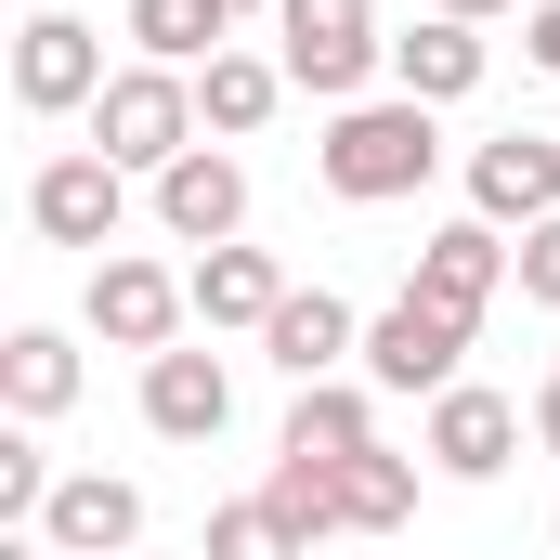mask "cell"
<instances>
[{
    "label": "cell",
    "mask_w": 560,
    "mask_h": 560,
    "mask_svg": "<svg viewBox=\"0 0 560 560\" xmlns=\"http://www.w3.org/2000/svg\"><path fill=\"white\" fill-rule=\"evenodd\" d=\"M313 156H326V183H339L352 209H392V196H418L430 170H443V131H430L418 92H392V105H339Z\"/></svg>",
    "instance_id": "obj_1"
},
{
    "label": "cell",
    "mask_w": 560,
    "mask_h": 560,
    "mask_svg": "<svg viewBox=\"0 0 560 560\" xmlns=\"http://www.w3.org/2000/svg\"><path fill=\"white\" fill-rule=\"evenodd\" d=\"M275 66L287 92H313V105H352L378 66H392V39H378V0H275Z\"/></svg>",
    "instance_id": "obj_2"
},
{
    "label": "cell",
    "mask_w": 560,
    "mask_h": 560,
    "mask_svg": "<svg viewBox=\"0 0 560 560\" xmlns=\"http://www.w3.org/2000/svg\"><path fill=\"white\" fill-rule=\"evenodd\" d=\"M196 79L183 66H118L105 79V105H92V143L118 156V170H170V156H196Z\"/></svg>",
    "instance_id": "obj_3"
},
{
    "label": "cell",
    "mask_w": 560,
    "mask_h": 560,
    "mask_svg": "<svg viewBox=\"0 0 560 560\" xmlns=\"http://www.w3.org/2000/svg\"><path fill=\"white\" fill-rule=\"evenodd\" d=\"M26 222H39L52 248H118V222H131V170H118L105 143H79V156H39V183H26Z\"/></svg>",
    "instance_id": "obj_4"
},
{
    "label": "cell",
    "mask_w": 560,
    "mask_h": 560,
    "mask_svg": "<svg viewBox=\"0 0 560 560\" xmlns=\"http://www.w3.org/2000/svg\"><path fill=\"white\" fill-rule=\"evenodd\" d=\"M13 105H26V118L105 105V39H92L79 13H26V26H13Z\"/></svg>",
    "instance_id": "obj_5"
},
{
    "label": "cell",
    "mask_w": 560,
    "mask_h": 560,
    "mask_svg": "<svg viewBox=\"0 0 560 560\" xmlns=\"http://www.w3.org/2000/svg\"><path fill=\"white\" fill-rule=\"evenodd\" d=\"M456 352H469V326H456V313H430L418 287L365 326V378H378V392H430V405H443V392H456Z\"/></svg>",
    "instance_id": "obj_6"
},
{
    "label": "cell",
    "mask_w": 560,
    "mask_h": 560,
    "mask_svg": "<svg viewBox=\"0 0 560 560\" xmlns=\"http://www.w3.org/2000/svg\"><path fill=\"white\" fill-rule=\"evenodd\" d=\"M183 313H196V287H183V275H156V261H131V248L92 261V339H118V352H170Z\"/></svg>",
    "instance_id": "obj_7"
},
{
    "label": "cell",
    "mask_w": 560,
    "mask_h": 560,
    "mask_svg": "<svg viewBox=\"0 0 560 560\" xmlns=\"http://www.w3.org/2000/svg\"><path fill=\"white\" fill-rule=\"evenodd\" d=\"M548 209H560V143L548 131H495L469 156V222H522L535 235Z\"/></svg>",
    "instance_id": "obj_8"
},
{
    "label": "cell",
    "mask_w": 560,
    "mask_h": 560,
    "mask_svg": "<svg viewBox=\"0 0 560 560\" xmlns=\"http://www.w3.org/2000/svg\"><path fill=\"white\" fill-rule=\"evenodd\" d=\"M509 275H522V248H509L495 222H443V235L418 248V300H430V313H456V326H482V300H495Z\"/></svg>",
    "instance_id": "obj_9"
},
{
    "label": "cell",
    "mask_w": 560,
    "mask_h": 560,
    "mask_svg": "<svg viewBox=\"0 0 560 560\" xmlns=\"http://www.w3.org/2000/svg\"><path fill=\"white\" fill-rule=\"evenodd\" d=\"M156 222H170L183 248H235V222H248V170H235L222 143L170 156V170H156Z\"/></svg>",
    "instance_id": "obj_10"
},
{
    "label": "cell",
    "mask_w": 560,
    "mask_h": 560,
    "mask_svg": "<svg viewBox=\"0 0 560 560\" xmlns=\"http://www.w3.org/2000/svg\"><path fill=\"white\" fill-rule=\"evenodd\" d=\"M509 456H522V405H509V392H469V378H456V392L430 405V469H443V482H495Z\"/></svg>",
    "instance_id": "obj_11"
},
{
    "label": "cell",
    "mask_w": 560,
    "mask_h": 560,
    "mask_svg": "<svg viewBox=\"0 0 560 560\" xmlns=\"http://www.w3.org/2000/svg\"><path fill=\"white\" fill-rule=\"evenodd\" d=\"M131 535H143V495L118 469H66L52 509H39V548H66V560H118Z\"/></svg>",
    "instance_id": "obj_12"
},
{
    "label": "cell",
    "mask_w": 560,
    "mask_h": 560,
    "mask_svg": "<svg viewBox=\"0 0 560 560\" xmlns=\"http://www.w3.org/2000/svg\"><path fill=\"white\" fill-rule=\"evenodd\" d=\"M261 352H275L287 378L313 392V378H339V365H365V326H352V300H339V287H287V313L261 326Z\"/></svg>",
    "instance_id": "obj_13"
},
{
    "label": "cell",
    "mask_w": 560,
    "mask_h": 560,
    "mask_svg": "<svg viewBox=\"0 0 560 560\" xmlns=\"http://www.w3.org/2000/svg\"><path fill=\"white\" fill-rule=\"evenodd\" d=\"M222 418H235V378L209 352H143V430L156 443H222Z\"/></svg>",
    "instance_id": "obj_14"
},
{
    "label": "cell",
    "mask_w": 560,
    "mask_h": 560,
    "mask_svg": "<svg viewBox=\"0 0 560 560\" xmlns=\"http://www.w3.org/2000/svg\"><path fill=\"white\" fill-rule=\"evenodd\" d=\"M196 313L209 326H275L287 313V275H275V248H196Z\"/></svg>",
    "instance_id": "obj_15"
},
{
    "label": "cell",
    "mask_w": 560,
    "mask_h": 560,
    "mask_svg": "<svg viewBox=\"0 0 560 560\" xmlns=\"http://www.w3.org/2000/svg\"><path fill=\"white\" fill-rule=\"evenodd\" d=\"M392 79L418 92V105H456V92H482V26H456V13H430L392 39Z\"/></svg>",
    "instance_id": "obj_16"
},
{
    "label": "cell",
    "mask_w": 560,
    "mask_h": 560,
    "mask_svg": "<svg viewBox=\"0 0 560 560\" xmlns=\"http://www.w3.org/2000/svg\"><path fill=\"white\" fill-rule=\"evenodd\" d=\"M0 405H13V418H66V405H79L66 326H13V339H0Z\"/></svg>",
    "instance_id": "obj_17"
},
{
    "label": "cell",
    "mask_w": 560,
    "mask_h": 560,
    "mask_svg": "<svg viewBox=\"0 0 560 560\" xmlns=\"http://www.w3.org/2000/svg\"><path fill=\"white\" fill-rule=\"evenodd\" d=\"M365 443H378V405H365L352 378H313V392L287 405V443H275V456H365Z\"/></svg>",
    "instance_id": "obj_18"
},
{
    "label": "cell",
    "mask_w": 560,
    "mask_h": 560,
    "mask_svg": "<svg viewBox=\"0 0 560 560\" xmlns=\"http://www.w3.org/2000/svg\"><path fill=\"white\" fill-rule=\"evenodd\" d=\"M131 39H143V66H222L235 13L222 0H131Z\"/></svg>",
    "instance_id": "obj_19"
},
{
    "label": "cell",
    "mask_w": 560,
    "mask_h": 560,
    "mask_svg": "<svg viewBox=\"0 0 560 560\" xmlns=\"http://www.w3.org/2000/svg\"><path fill=\"white\" fill-rule=\"evenodd\" d=\"M275 105H287V66H261V52H222V66L196 79V118H209L222 143H235V131H261Z\"/></svg>",
    "instance_id": "obj_20"
},
{
    "label": "cell",
    "mask_w": 560,
    "mask_h": 560,
    "mask_svg": "<svg viewBox=\"0 0 560 560\" xmlns=\"http://www.w3.org/2000/svg\"><path fill=\"white\" fill-rule=\"evenodd\" d=\"M339 495H352V535H392V522L418 509V456L365 443V456H339Z\"/></svg>",
    "instance_id": "obj_21"
},
{
    "label": "cell",
    "mask_w": 560,
    "mask_h": 560,
    "mask_svg": "<svg viewBox=\"0 0 560 560\" xmlns=\"http://www.w3.org/2000/svg\"><path fill=\"white\" fill-rule=\"evenodd\" d=\"M209 560H313V548L275 495H235V509H209Z\"/></svg>",
    "instance_id": "obj_22"
},
{
    "label": "cell",
    "mask_w": 560,
    "mask_h": 560,
    "mask_svg": "<svg viewBox=\"0 0 560 560\" xmlns=\"http://www.w3.org/2000/svg\"><path fill=\"white\" fill-rule=\"evenodd\" d=\"M39 509H52V456L26 430H0V522H39Z\"/></svg>",
    "instance_id": "obj_23"
},
{
    "label": "cell",
    "mask_w": 560,
    "mask_h": 560,
    "mask_svg": "<svg viewBox=\"0 0 560 560\" xmlns=\"http://www.w3.org/2000/svg\"><path fill=\"white\" fill-rule=\"evenodd\" d=\"M522 300H560V209L522 235Z\"/></svg>",
    "instance_id": "obj_24"
},
{
    "label": "cell",
    "mask_w": 560,
    "mask_h": 560,
    "mask_svg": "<svg viewBox=\"0 0 560 560\" xmlns=\"http://www.w3.org/2000/svg\"><path fill=\"white\" fill-rule=\"evenodd\" d=\"M522 39H535V66L560 79V0H535V13H522Z\"/></svg>",
    "instance_id": "obj_25"
},
{
    "label": "cell",
    "mask_w": 560,
    "mask_h": 560,
    "mask_svg": "<svg viewBox=\"0 0 560 560\" xmlns=\"http://www.w3.org/2000/svg\"><path fill=\"white\" fill-rule=\"evenodd\" d=\"M535 430H548V456H560V365H548V392H535Z\"/></svg>",
    "instance_id": "obj_26"
},
{
    "label": "cell",
    "mask_w": 560,
    "mask_h": 560,
    "mask_svg": "<svg viewBox=\"0 0 560 560\" xmlns=\"http://www.w3.org/2000/svg\"><path fill=\"white\" fill-rule=\"evenodd\" d=\"M430 13H456V26H482V13H509V0H430Z\"/></svg>",
    "instance_id": "obj_27"
},
{
    "label": "cell",
    "mask_w": 560,
    "mask_h": 560,
    "mask_svg": "<svg viewBox=\"0 0 560 560\" xmlns=\"http://www.w3.org/2000/svg\"><path fill=\"white\" fill-rule=\"evenodd\" d=\"M222 13H275V0H222Z\"/></svg>",
    "instance_id": "obj_28"
}]
</instances>
